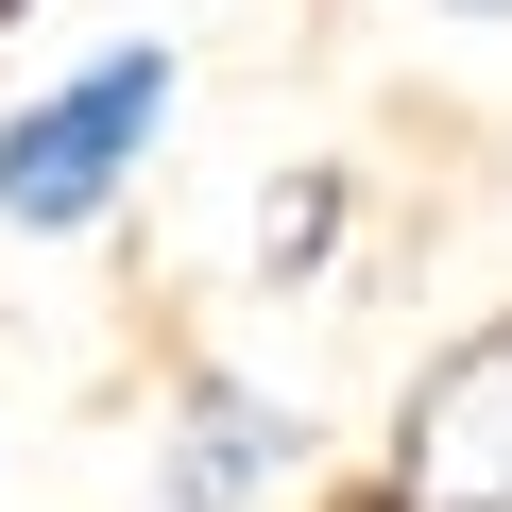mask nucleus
Returning <instances> with one entry per match:
<instances>
[{
	"instance_id": "f257e3e1",
	"label": "nucleus",
	"mask_w": 512,
	"mask_h": 512,
	"mask_svg": "<svg viewBox=\"0 0 512 512\" xmlns=\"http://www.w3.org/2000/svg\"><path fill=\"white\" fill-rule=\"evenodd\" d=\"M171 103H188L171 35H103L35 103H0V239H103L137 205V171L171 154Z\"/></svg>"
},
{
	"instance_id": "f03ea898",
	"label": "nucleus",
	"mask_w": 512,
	"mask_h": 512,
	"mask_svg": "<svg viewBox=\"0 0 512 512\" xmlns=\"http://www.w3.org/2000/svg\"><path fill=\"white\" fill-rule=\"evenodd\" d=\"M393 512H512V308L444 342L427 393L393 410Z\"/></svg>"
},
{
	"instance_id": "7ed1b4c3",
	"label": "nucleus",
	"mask_w": 512,
	"mask_h": 512,
	"mask_svg": "<svg viewBox=\"0 0 512 512\" xmlns=\"http://www.w3.org/2000/svg\"><path fill=\"white\" fill-rule=\"evenodd\" d=\"M308 461V410L256 376H171V444H154V512H256Z\"/></svg>"
},
{
	"instance_id": "20e7f679",
	"label": "nucleus",
	"mask_w": 512,
	"mask_h": 512,
	"mask_svg": "<svg viewBox=\"0 0 512 512\" xmlns=\"http://www.w3.org/2000/svg\"><path fill=\"white\" fill-rule=\"evenodd\" d=\"M325 222H342V171L256 188V274H325Z\"/></svg>"
},
{
	"instance_id": "39448f33",
	"label": "nucleus",
	"mask_w": 512,
	"mask_h": 512,
	"mask_svg": "<svg viewBox=\"0 0 512 512\" xmlns=\"http://www.w3.org/2000/svg\"><path fill=\"white\" fill-rule=\"evenodd\" d=\"M444 18H512V0H444Z\"/></svg>"
},
{
	"instance_id": "423d86ee",
	"label": "nucleus",
	"mask_w": 512,
	"mask_h": 512,
	"mask_svg": "<svg viewBox=\"0 0 512 512\" xmlns=\"http://www.w3.org/2000/svg\"><path fill=\"white\" fill-rule=\"evenodd\" d=\"M0 18H35V0H0Z\"/></svg>"
}]
</instances>
